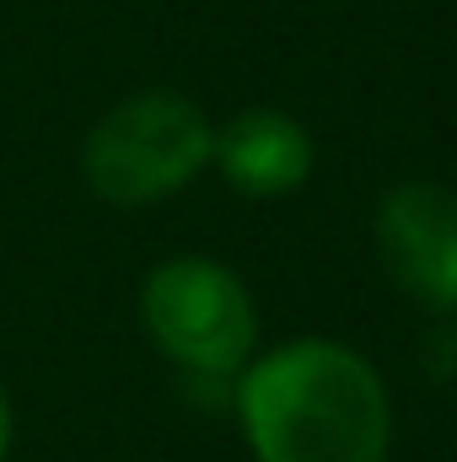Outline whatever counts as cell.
Here are the masks:
<instances>
[{
  "label": "cell",
  "mask_w": 457,
  "mask_h": 462,
  "mask_svg": "<svg viewBox=\"0 0 457 462\" xmlns=\"http://www.w3.org/2000/svg\"><path fill=\"white\" fill-rule=\"evenodd\" d=\"M216 151L210 124L173 92L135 97L103 118L87 140V183L108 205H145L189 183Z\"/></svg>",
  "instance_id": "2"
},
{
  "label": "cell",
  "mask_w": 457,
  "mask_h": 462,
  "mask_svg": "<svg viewBox=\"0 0 457 462\" xmlns=\"http://www.w3.org/2000/svg\"><path fill=\"white\" fill-rule=\"evenodd\" d=\"M221 172L242 194H291L312 172V140L302 124L275 108H247L221 129L216 140Z\"/></svg>",
  "instance_id": "5"
},
{
  "label": "cell",
  "mask_w": 457,
  "mask_h": 462,
  "mask_svg": "<svg viewBox=\"0 0 457 462\" xmlns=\"http://www.w3.org/2000/svg\"><path fill=\"white\" fill-rule=\"evenodd\" d=\"M5 441H11V403H5V387H0V457H5Z\"/></svg>",
  "instance_id": "6"
},
{
  "label": "cell",
  "mask_w": 457,
  "mask_h": 462,
  "mask_svg": "<svg viewBox=\"0 0 457 462\" xmlns=\"http://www.w3.org/2000/svg\"><path fill=\"white\" fill-rule=\"evenodd\" d=\"M242 430L258 462H382L393 420L360 355L302 339L247 371Z\"/></svg>",
  "instance_id": "1"
},
{
  "label": "cell",
  "mask_w": 457,
  "mask_h": 462,
  "mask_svg": "<svg viewBox=\"0 0 457 462\" xmlns=\"http://www.w3.org/2000/svg\"><path fill=\"white\" fill-rule=\"evenodd\" d=\"M145 323L173 360L227 376L253 349V301L210 258H173L145 280Z\"/></svg>",
  "instance_id": "3"
},
{
  "label": "cell",
  "mask_w": 457,
  "mask_h": 462,
  "mask_svg": "<svg viewBox=\"0 0 457 462\" xmlns=\"http://www.w3.org/2000/svg\"><path fill=\"white\" fill-rule=\"evenodd\" d=\"M377 253L415 307L457 312V194L436 183L393 189L377 216Z\"/></svg>",
  "instance_id": "4"
}]
</instances>
